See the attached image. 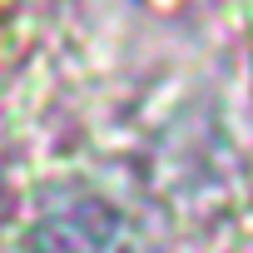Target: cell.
Wrapping results in <instances>:
<instances>
[{
	"instance_id": "cell-1",
	"label": "cell",
	"mask_w": 253,
	"mask_h": 253,
	"mask_svg": "<svg viewBox=\"0 0 253 253\" xmlns=\"http://www.w3.org/2000/svg\"><path fill=\"white\" fill-rule=\"evenodd\" d=\"M119 218L94 204V199H80L70 209H55L35 223L25 253H119Z\"/></svg>"
}]
</instances>
